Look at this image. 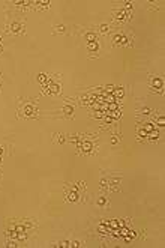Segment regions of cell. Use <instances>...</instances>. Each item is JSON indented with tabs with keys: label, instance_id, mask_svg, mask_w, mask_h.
I'll list each match as a JSON object with an SVG mask.
<instances>
[{
	"label": "cell",
	"instance_id": "1",
	"mask_svg": "<svg viewBox=\"0 0 165 248\" xmlns=\"http://www.w3.org/2000/svg\"><path fill=\"white\" fill-rule=\"evenodd\" d=\"M20 113H23V114H20V117L24 116L26 119H33V117L38 116V107L35 105L33 102H26V104L21 107Z\"/></svg>",
	"mask_w": 165,
	"mask_h": 248
},
{
	"label": "cell",
	"instance_id": "2",
	"mask_svg": "<svg viewBox=\"0 0 165 248\" xmlns=\"http://www.w3.org/2000/svg\"><path fill=\"white\" fill-rule=\"evenodd\" d=\"M26 32V27H24V24L20 23V21H15L8 26V33H14V35H23Z\"/></svg>",
	"mask_w": 165,
	"mask_h": 248
},
{
	"label": "cell",
	"instance_id": "3",
	"mask_svg": "<svg viewBox=\"0 0 165 248\" xmlns=\"http://www.w3.org/2000/svg\"><path fill=\"white\" fill-rule=\"evenodd\" d=\"M65 199H66V202H71V203H77L78 200H80V194L77 192V191H74V190H66L65 191Z\"/></svg>",
	"mask_w": 165,
	"mask_h": 248
},
{
	"label": "cell",
	"instance_id": "4",
	"mask_svg": "<svg viewBox=\"0 0 165 248\" xmlns=\"http://www.w3.org/2000/svg\"><path fill=\"white\" fill-rule=\"evenodd\" d=\"M113 42H114V45H128L129 42H128V38H126L125 35H114V38H113Z\"/></svg>",
	"mask_w": 165,
	"mask_h": 248
},
{
	"label": "cell",
	"instance_id": "5",
	"mask_svg": "<svg viewBox=\"0 0 165 248\" xmlns=\"http://www.w3.org/2000/svg\"><path fill=\"white\" fill-rule=\"evenodd\" d=\"M96 206L101 207V209H105V207H108V206H110L108 197H105V195H101V197L96 200Z\"/></svg>",
	"mask_w": 165,
	"mask_h": 248
},
{
	"label": "cell",
	"instance_id": "6",
	"mask_svg": "<svg viewBox=\"0 0 165 248\" xmlns=\"http://www.w3.org/2000/svg\"><path fill=\"white\" fill-rule=\"evenodd\" d=\"M162 86H164V81L161 77H152V87L162 90Z\"/></svg>",
	"mask_w": 165,
	"mask_h": 248
},
{
	"label": "cell",
	"instance_id": "7",
	"mask_svg": "<svg viewBox=\"0 0 165 248\" xmlns=\"http://www.w3.org/2000/svg\"><path fill=\"white\" fill-rule=\"evenodd\" d=\"M62 111L66 117H74V105H71V104H66V105L62 108Z\"/></svg>",
	"mask_w": 165,
	"mask_h": 248
},
{
	"label": "cell",
	"instance_id": "8",
	"mask_svg": "<svg viewBox=\"0 0 165 248\" xmlns=\"http://www.w3.org/2000/svg\"><path fill=\"white\" fill-rule=\"evenodd\" d=\"M50 90H51V95H59L62 92V87L59 83H50Z\"/></svg>",
	"mask_w": 165,
	"mask_h": 248
},
{
	"label": "cell",
	"instance_id": "9",
	"mask_svg": "<svg viewBox=\"0 0 165 248\" xmlns=\"http://www.w3.org/2000/svg\"><path fill=\"white\" fill-rule=\"evenodd\" d=\"M36 80H38V83H41V84H44V86L50 84V77H48L47 74H39V75L36 77Z\"/></svg>",
	"mask_w": 165,
	"mask_h": 248
},
{
	"label": "cell",
	"instance_id": "10",
	"mask_svg": "<svg viewBox=\"0 0 165 248\" xmlns=\"http://www.w3.org/2000/svg\"><path fill=\"white\" fill-rule=\"evenodd\" d=\"M87 50L92 51V53H98V50H99L98 41H95V42H87Z\"/></svg>",
	"mask_w": 165,
	"mask_h": 248
},
{
	"label": "cell",
	"instance_id": "11",
	"mask_svg": "<svg viewBox=\"0 0 165 248\" xmlns=\"http://www.w3.org/2000/svg\"><path fill=\"white\" fill-rule=\"evenodd\" d=\"M53 29H54V33H60V35H63V33L66 32V26H65V24H56Z\"/></svg>",
	"mask_w": 165,
	"mask_h": 248
},
{
	"label": "cell",
	"instance_id": "12",
	"mask_svg": "<svg viewBox=\"0 0 165 248\" xmlns=\"http://www.w3.org/2000/svg\"><path fill=\"white\" fill-rule=\"evenodd\" d=\"M54 140H56V143H57V145H63V143L66 141V137L63 135V134H59V133H56V134H54Z\"/></svg>",
	"mask_w": 165,
	"mask_h": 248
},
{
	"label": "cell",
	"instance_id": "13",
	"mask_svg": "<svg viewBox=\"0 0 165 248\" xmlns=\"http://www.w3.org/2000/svg\"><path fill=\"white\" fill-rule=\"evenodd\" d=\"M108 32H110V26H108L107 23L99 24V33H102V35H108Z\"/></svg>",
	"mask_w": 165,
	"mask_h": 248
},
{
	"label": "cell",
	"instance_id": "14",
	"mask_svg": "<svg viewBox=\"0 0 165 248\" xmlns=\"http://www.w3.org/2000/svg\"><path fill=\"white\" fill-rule=\"evenodd\" d=\"M84 38H86V41H89V42H95V41H96V33L87 32V33L84 35Z\"/></svg>",
	"mask_w": 165,
	"mask_h": 248
},
{
	"label": "cell",
	"instance_id": "15",
	"mask_svg": "<svg viewBox=\"0 0 165 248\" xmlns=\"http://www.w3.org/2000/svg\"><path fill=\"white\" fill-rule=\"evenodd\" d=\"M147 137L152 140V141H156L158 140V137H159V133L156 131V128L153 129V131H150V133H147Z\"/></svg>",
	"mask_w": 165,
	"mask_h": 248
},
{
	"label": "cell",
	"instance_id": "16",
	"mask_svg": "<svg viewBox=\"0 0 165 248\" xmlns=\"http://www.w3.org/2000/svg\"><path fill=\"white\" fill-rule=\"evenodd\" d=\"M141 128L144 129L146 133H150V131H153V129H155V125L152 123V122H146V123H144V125H143Z\"/></svg>",
	"mask_w": 165,
	"mask_h": 248
},
{
	"label": "cell",
	"instance_id": "17",
	"mask_svg": "<svg viewBox=\"0 0 165 248\" xmlns=\"http://www.w3.org/2000/svg\"><path fill=\"white\" fill-rule=\"evenodd\" d=\"M114 15H116V18H117V20H125L128 14H126V11H125V9H120V11H117Z\"/></svg>",
	"mask_w": 165,
	"mask_h": 248
},
{
	"label": "cell",
	"instance_id": "18",
	"mask_svg": "<svg viewBox=\"0 0 165 248\" xmlns=\"http://www.w3.org/2000/svg\"><path fill=\"white\" fill-rule=\"evenodd\" d=\"M123 93H125L123 87H116V90H114V95H116L117 98H122V96H123Z\"/></svg>",
	"mask_w": 165,
	"mask_h": 248
},
{
	"label": "cell",
	"instance_id": "19",
	"mask_svg": "<svg viewBox=\"0 0 165 248\" xmlns=\"http://www.w3.org/2000/svg\"><path fill=\"white\" fill-rule=\"evenodd\" d=\"M156 123H158V126H161V128H162V126H165V117H164L162 114H161V116L158 117V120H156Z\"/></svg>",
	"mask_w": 165,
	"mask_h": 248
},
{
	"label": "cell",
	"instance_id": "20",
	"mask_svg": "<svg viewBox=\"0 0 165 248\" xmlns=\"http://www.w3.org/2000/svg\"><path fill=\"white\" fill-rule=\"evenodd\" d=\"M150 111H152V108L150 107H141V108H140V113H141V114H150Z\"/></svg>",
	"mask_w": 165,
	"mask_h": 248
},
{
	"label": "cell",
	"instance_id": "21",
	"mask_svg": "<svg viewBox=\"0 0 165 248\" xmlns=\"http://www.w3.org/2000/svg\"><path fill=\"white\" fill-rule=\"evenodd\" d=\"M119 141H120V137H119V135H113V137H111V141H110V143H111L113 146H116Z\"/></svg>",
	"mask_w": 165,
	"mask_h": 248
},
{
	"label": "cell",
	"instance_id": "22",
	"mask_svg": "<svg viewBox=\"0 0 165 248\" xmlns=\"http://www.w3.org/2000/svg\"><path fill=\"white\" fill-rule=\"evenodd\" d=\"M5 247H14V248H15V247H18V242H17V241H6V242H5Z\"/></svg>",
	"mask_w": 165,
	"mask_h": 248
},
{
	"label": "cell",
	"instance_id": "23",
	"mask_svg": "<svg viewBox=\"0 0 165 248\" xmlns=\"http://www.w3.org/2000/svg\"><path fill=\"white\" fill-rule=\"evenodd\" d=\"M69 247H75V248H77V247H83V245H81L80 241H69Z\"/></svg>",
	"mask_w": 165,
	"mask_h": 248
},
{
	"label": "cell",
	"instance_id": "24",
	"mask_svg": "<svg viewBox=\"0 0 165 248\" xmlns=\"http://www.w3.org/2000/svg\"><path fill=\"white\" fill-rule=\"evenodd\" d=\"M138 137H140V138H141V137H147V133L144 131L143 128H140V129H138Z\"/></svg>",
	"mask_w": 165,
	"mask_h": 248
},
{
	"label": "cell",
	"instance_id": "25",
	"mask_svg": "<svg viewBox=\"0 0 165 248\" xmlns=\"http://www.w3.org/2000/svg\"><path fill=\"white\" fill-rule=\"evenodd\" d=\"M42 93H44V95H51V90H50V86H48V84H47V86H44Z\"/></svg>",
	"mask_w": 165,
	"mask_h": 248
},
{
	"label": "cell",
	"instance_id": "26",
	"mask_svg": "<svg viewBox=\"0 0 165 248\" xmlns=\"http://www.w3.org/2000/svg\"><path fill=\"white\" fill-rule=\"evenodd\" d=\"M69 140H71V143H78L81 138H80L78 135H71V138H69Z\"/></svg>",
	"mask_w": 165,
	"mask_h": 248
},
{
	"label": "cell",
	"instance_id": "27",
	"mask_svg": "<svg viewBox=\"0 0 165 248\" xmlns=\"http://www.w3.org/2000/svg\"><path fill=\"white\" fill-rule=\"evenodd\" d=\"M108 108H110V110H117V108H119V105H117L116 102H111L110 105H108Z\"/></svg>",
	"mask_w": 165,
	"mask_h": 248
},
{
	"label": "cell",
	"instance_id": "28",
	"mask_svg": "<svg viewBox=\"0 0 165 248\" xmlns=\"http://www.w3.org/2000/svg\"><path fill=\"white\" fill-rule=\"evenodd\" d=\"M39 5H41L39 8H44V9H47V8H50V2H41Z\"/></svg>",
	"mask_w": 165,
	"mask_h": 248
},
{
	"label": "cell",
	"instance_id": "29",
	"mask_svg": "<svg viewBox=\"0 0 165 248\" xmlns=\"http://www.w3.org/2000/svg\"><path fill=\"white\" fill-rule=\"evenodd\" d=\"M3 51H5V50H3V45H2V44H0V56H2V54H3Z\"/></svg>",
	"mask_w": 165,
	"mask_h": 248
},
{
	"label": "cell",
	"instance_id": "30",
	"mask_svg": "<svg viewBox=\"0 0 165 248\" xmlns=\"http://www.w3.org/2000/svg\"><path fill=\"white\" fill-rule=\"evenodd\" d=\"M0 179H2V172H0Z\"/></svg>",
	"mask_w": 165,
	"mask_h": 248
}]
</instances>
